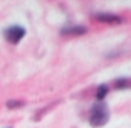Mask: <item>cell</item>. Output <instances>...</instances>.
Instances as JSON below:
<instances>
[{
	"instance_id": "6da1fadb",
	"label": "cell",
	"mask_w": 131,
	"mask_h": 128,
	"mask_svg": "<svg viewBox=\"0 0 131 128\" xmlns=\"http://www.w3.org/2000/svg\"><path fill=\"white\" fill-rule=\"evenodd\" d=\"M109 120V110L106 106L104 101H97L96 105L91 108V113H89V123L93 126H103L106 125Z\"/></svg>"
},
{
	"instance_id": "7a4b0ae2",
	"label": "cell",
	"mask_w": 131,
	"mask_h": 128,
	"mask_svg": "<svg viewBox=\"0 0 131 128\" xmlns=\"http://www.w3.org/2000/svg\"><path fill=\"white\" fill-rule=\"evenodd\" d=\"M4 34H5V39H7L8 42L17 44V42H20V41H22V37L25 35V29L20 27V25H12V27L5 29Z\"/></svg>"
},
{
	"instance_id": "3957f363",
	"label": "cell",
	"mask_w": 131,
	"mask_h": 128,
	"mask_svg": "<svg viewBox=\"0 0 131 128\" xmlns=\"http://www.w3.org/2000/svg\"><path fill=\"white\" fill-rule=\"evenodd\" d=\"M94 19L97 22H104V24H119L121 17L114 15V14H106V12H101V14H94Z\"/></svg>"
},
{
	"instance_id": "277c9868",
	"label": "cell",
	"mask_w": 131,
	"mask_h": 128,
	"mask_svg": "<svg viewBox=\"0 0 131 128\" xmlns=\"http://www.w3.org/2000/svg\"><path fill=\"white\" fill-rule=\"evenodd\" d=\"M86 31L88 29L84 25H67V27H64L61 31V34L62 35H82L86 34Z\"/></svg>"
},
{
	"instance_id": "5b68a950",
	"label": "cell",
	"mask_w": 131,
	"mask_h": 128,
	"mask_svg": "<svg viewBox=\"0 0 131 128\" xmlns=\"http://www.w3.org/2000/svg\"><path fill=\"white\" fill-rule=\"evenodd\" d=\"M114 86H116L118 89L131 88V78H121V79H116V81H114Z\"/></svg>"
},
{
	"instance_id": "8992f818",
	"label": "cell",
	"mask_w": 131,
	"mask_h": 128,
	"mask_svg": "<svg viewBox=\"0 0 131 128\" xmlns=\"http://www.w3.org/2000/svg\"><path fill=\"white\" fill-rule=\"evenodd\" d=\"M106 93H108V86H99V88H97V91H96L97 101H103L104 96H106Z\"/></svg>"
},
{
	"instance_id": "52a82bcc",
	"label": "cell",
	"mask_w": 131,
	"mask_h": 128,
	"mask_svg": "<svg viewBox=\"0 0 131 128\" xmlns=\"http://www.w3.org/2000/svg\"><path fill=\"white\" fill-rule=\"evenodd\" d=\"M22 105H24L22 101H8V103H7L8 108H17V106H22Z\"/></svg>"
}]
</instances>
